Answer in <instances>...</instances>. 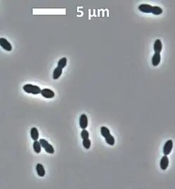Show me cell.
<instances>
[{
    "mask_svg": "<svg viewBox=\"0 0 175 189\" xmlns=\"http://www.w3.org/2000/svg\"><path fill=\"white\" fill-rule=\"evenodd\" d=\"M23 90L25 92L27 93L32 94H41V90L39 86H35L32 84H25L23 86Z\"/></svg>",
    "mask_w": 175,
    "mask_h": 189,
    "instance_id": "6da1fadb",
    "label": "cell"
},
{
    "mask_svg": "<svg viewBox=\"0 0 175 189\" xmlns=\"http://www.w3.org/2000/svg\"><path fill=\"white\" fill-rule=\"evenodd\" d=\"M39 142L41 144V147L44 148V150L46 151V153H49V154H53L54 152H55V150H54V148L53 147V146L51 144L49 143L47 140L44 139H39Z\"/></svg>",
    "mask_w": 175,
    "mask_h": 189,
    "instance_id": "7a4b0ae2",
    "label": "cell"
},
{
    "mask_svg": "<svg viewBox=\"0 0 175 189\" xmlns=\"http://www.w3.org/2000/svg\"><path fill=\"white\" fill-rule=\"evenodd\" d=\"M173 148V141L172 139H169L165 143V145L163 146V154L165 156H168L171 153L172 150Z\"/></svg>",
    "mask_w": 175,
    "mask_h": 189,
    "instance_id": "3957f363",
    "label": "cell"
},
{
    "mask_svg": "<svg viewBox=\"0 0 175 189\" xmlns=\"http://www.w3.org/2000/svg\"><path fill=\"white\" fill-rule=\"evenodd\" d=\"M41 94L46 99H52L55 97V93L49 88H44L41 90Z\"/></svg>",
    "mask_w": 175,
    "mask_h": 189,
    "instance_id": "277c9868",
    "label": "cell"
},
{
    "mask_svg": "<svg viewBox=\"0 0 175 189\" xmlns=\"http://www.w3.org/2000/svg\"><path fill=\"white\" fill-rule=\"evenodd\" d=\"M0 46L7 51H12V46L7 39L4 38H0Z\"/></svg>",
    "mask_w": 175,
    "mask_h": 189,
    "instance_id": "5b68a950",
    "label": "cell"
},
{
    "mask_svg": "<svg viewBox=\"0 0 175 189\" xmlns=\"http://www.w3.org/2000/svg\"><path fill=\"white\" fill-rule=\"evenodd\" d=\"M88 117L86 114H82L81 115L80 118H79V125L80 128H81L82 130L86 129V128L88 127Z\"/></svg>",
    "mask_w": 175,
    "mask_h": 189,
    "instance_id": "8992f818",
    "label": "cell"
},
{
    "mask_svg": "<svg viewBox=\"0 0 175 189\" xmlns=\"http://www.w3.org/2000/svg\"><path fill=\"white\" fill-rule=\"evenodd\" d=\"M152 6L149 5V4H143L139 5L138 9L141 12H143V13H151V11H152Z\"/></svg>",
    "mask_w": 175,
    "mask_h": 189,
    "instance_id": "52a82bcc",
    "label": "cell"
},
{
    "mask_svg": "<svg viewBox=\"0 0 175 189\" xmlns=\"http://www.w3.org/2000/svg\"><path fill=\"white\" fill-rule=\"evenodd\" d=\"M168 166H169L168 157L167 156H165V155H164V156H162V158H161V160H160V167L161 170H165L167 168H168Z\"/></svg>",
    "mask_w": 175,
    "mask_h": 189,
    "instance_id": "ba28073f",
    "label": "cell"
},
{
    "mask_svg": "<svg viewBox=\"0 0 175 189\" xmlns=\"http://www.w3.org/2000/svg\"><path fill=\"white\" fill-rule=\"evenodd\" d=\"M162 49V44L160 39H156L155 41L154 44H153V50L155 53H160Z\"/></svg>",
    "mask_w": 175,
    "mask_h": 189,
    "instance_id": "9c48e42d",
    "label": "cell"
},
{
    "mask_svg": "<svg viewBox=\"0 0 175 189\" xmlns=\"http://www.w3.org/2000/svg\"><path fill=\"white\" fill-rule=\"evenodd\" d=\"M160 60H161L160 54L158 53H155L152 57V60H151V63H152L153 66V67L158 66V65L160 64Z\"/></svg>",
    "mask_w": 175,
    "mask_h": 189,
    "instance_id": "30bf717a",
    "label": "cell"
},
{
    "mask_svg": "<svg viewBox=\"0 0 175 189\" xmlns=\"http://www.w3.org/2000/svg\"><path fill=\"white\" fill-rule=\"evenodd\" d=\"M36 170L37 174H38L39 176H40V177H43V176H45L46 171H45V169L44 166H43L42 164L41 163L37 164L36 166Z\"/></svg>",
    "mask_w": 175,
    "mask_h": 189,
    "instance_id": "8fae6325",
    "label": "cell"
},
{
    "mask_svg": "<svg viewBox=\"0 0 175 189\" xmlns=\"http://www.w3.org/2000/svg\"><path fill=\"white\" fill-rule=\"evenodd\" d=\"M30 136L31 138L33 139L34 141H37L39 139V133L38 130L36 128H31L30 130Z\"/></svg>",
    "mask_w": 175,
    "mask_h": 189,
    "instance_id": "7c38bea8",
    "label": "cell"
},
{
    "mask_svg": "<svg viewBox=\"0 0 175 189\" xmlns=\"http://www.w3.org/2000/svg\"><path fill=\"white\" fill-rule=\"evenodd\" d=\"M62 74H63V69L57 67L54 69L53 73V79L54 80L58 79L60 77V76L62 75Z\"/></svg>",
    "mask_w": 175,
    "mask_h": 189,
    "instance_id": "4fadbf2b",
    "label": "cell"
},
{
    "mask_svg": "<svg viewBox=\"0 0 175 189\" xmlns=\"http://www.w3.org/2000/svg\"><path fill=\"white\" fill-rule=\"evenodd\" d=\"M33 148L35 153H40L41 151V145L40 144L39 141H35L33 143Z\"/></svg>",
    "mask_w": 175,
    "mask_h": 189,
    "instance_id": "5bb4252c",
    "label": "cell"
},
{
    "mask_svg": "<svg viewBox=\"0 0 175 189\" xmlns=\"http://www.w3.org/2000/svg\"><path fill=\"white\" fill-rule=\"evenodd\" d=\"M105 141H106V142L109 145L114 146L115 144V139H114V136L111 135V134H110L109 135H108L107 137H105Z\"/></svg>",
    "mask_w": 175,
    "mask_h": 189,
    "instance_id": "9a60e30c",
    "label": "cell"
},
{
    "mask_svg": "<svg viewBox=\"0 0 175 189\" xmlns=\"http://www.w3.org/2000/svg\"><path fill=\"white\" fill-rule=\"evenodd\" d=\"M67 59L66 58H63L60 59L58 63V67L62 69H64L67 65Z\"/></svg>",
    "mask_w": 175,
    "mask_h": 189,
    "instance_id": "2e32d148",
    "label": "cell"
},
{
    "mask_svg": "<svg viewBox=\"0 0 175 189\" xmlns=\"http://www.w3.org/2000/svg\"><path fill=\"white\" fill-rule=\"evenodd\" d=\"M162 9H161L160 7H156V6H155V7H152V11H151V13H153V14L154 15H160L161 13H162Z\"/></svg>",
    "mask_w": 175,
    "mask_h": 189,
    "instance_id": "e0dca14e",
    "label": "cell"
},
{
    "mask_svg": "<svg viewBox=\"0 0 175 189\" xmlns=\"http://www.w3.org/2000/svg\"><path fill=\"white\" fill-rule=\"evenodd\" d=\"M100 131H101V134L102 136H103L104 137V138L106 137H107L108 135H109L110 134H111V133H110L109 130L105 126H102L101 127V130H100Z\"/></svg>",
    "mask_w": 175,
    "mask_h": 189,
    "instance_id": "ac0fdd59",
    "label": "cell"
},
{
    "mask_svg": "<svg viewBox=\"0 0 175 189\" xmlns=\"http://www.w3.org/2000/svg\"><path fill=\"white\" fill-rule=\"evenodd\" d=\"M83 146L86 149H89L91 146V142L89 138L83 139Z\"/></svg>",
    "mask_w": 175,
    "mask_h": 189,
    "instance_id": "d6986e66",
    "label": "cell"
},
{
    "mask_svg": "<svg viewBox=\"0 0 175 189\" xmlns=\"http://www.w3.org/2000/svg\"><path fill=\"white\" fill-rule=\"evenodd\" d=\"M81 137L83 139H86L89 138V132L86 129L82 130L81 132Z\"/></svg>",
    "mask_w": 175,
    "mask_h": 189,
    "instance_id": "ffe728a7",
    "label": "cell"
}]
</instances>
